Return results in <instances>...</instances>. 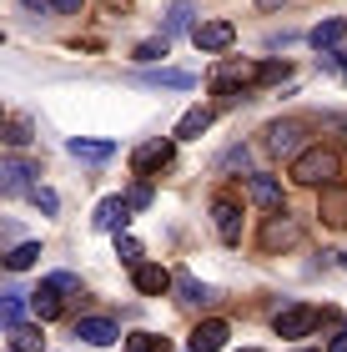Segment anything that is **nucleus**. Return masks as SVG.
I'll list each match as a JSON object with an SVG mask.
<instances>
[{"instance_id":"obj_17","label":"nucleus","mask_w":347,"mask_h":352,"mask_svg":"<svg viewBox=\"0 0 347 352\" xmlns=\"http://www.w3.org/2000/svg\"><path fill=\"white\" fill-rule=\"evenodd\" d=\"M342 41H347V21H342V15H333V21H322V25H312V45H317V51H337Z\"/></svg>"},{"instance_id":"obj_43","label":"nucleus","mask_w":347,"mask_h":352,"mask_svg":"<svg viewBox=\"0 0 347 352\" xmlns=\"http://www.w3.org/2000/svg\"><path fill=\"white\" fill-rule=\"evenodd\" d=\"M15 352H21V347H15Z\"/></svg>"},{"instance_id":"obj_26","label":"nucleus","mask_w":347,"mask_h":352,"mask_svg":"<svg viewBox=\"0 0 347 352\" xmlns=\"http://www.w3.org/2000/svg\"><path fill=\"white\" fill-rule=\"evenodd\" d=\"M287 60H267V66H257V86H277V81H287Z\"/></svg>"},{"instance_id":"obj_1","label":"nucleus","mask_w":347,"mask_h":352,"mask_svg":"<svg viewBox=\"0 0 347 352\" xmlns=\"http://www.w3.org/2000/svg\"><path fill=\"white\" fill-rule=\"evenodd\" d=\"M342 151L337 146H302L292 156V182L297 186H333V182H342Z\"/></svg>"},{"instance_id":"obj_37","label":"nucleus","mask_w":347,"mask_h":352,"mask_svg":"<svg viewBox=\"0 0 347 352\" xmlns=\"http://www.w3.org/2000/svg\"><path fill=\"white\" fill-rule=\"evenodd\" d=\"M257 6H262V10H277V6H282V0H257Z\"/></svg>"},{"instance_id":"obj_16","label":"nucleus","mask_w":347,"mask_h":352,"mask_svg":"<svg viewBox=\"0 0 347 352\" xmlns=\"http://www.w3.org/2000/svg\"><path fill=\"white\" fill-rule=\"evenodd\" d=\"M227 338H232V327L222 322V317H212V322H201V327L192 332V352H222Z\"/></svg>"},{"instance_id":"obj_6","label":"nucleus","mask_w":347,"mask_h":352,"mask_svg":"<svg viewBox=\"0 0 347 352\" xmlns=\"http://www.w3.org/2000/svg\"><path fill=\"white\" fill-rule=\"evenodd\" d=\"M322 322V312L317 307H307V302H297V307H282L272 317V327H277V338H307L312 327Z\"/></svg>"},{"instance_id":"obj_42","label":"nucleus","mask_w":347,"mask_h":352,"mask_svg":"<svg viewBox=\"0 0 347 352\" xmlns=\"http://www.w3.org/2000/svg\"><path fill=\"white\" fill-rule=\"evenodd\" d=\"M342 267H347V257H342Z\"/></svg>"},{"instance_id":"obj_7","label":"nucleus","mask_w":347,"mask_h":352,"mask_svg":"<svg viewBox=\"0 0 347 352\" xmlns=\"http://www.w3.org/2000/svg\"><path fill=\"white\" fill-rule=\"evenodd\" d=\"M267 146H272L277 156H297V151H302L307 146V121H272V126H267Z\"/></svg>"},{"instance_id":"obj_24","label":"nucleus","mask_w":347,"mask_h":352,"mask_svg":"<svg viewBox=\"0 0 347 352\" xmlns=\"http://www.w3.org/2000/svg\"><path fill=\"white\" fill-rule=\"evenodd\" d=\"M126 352H171V342L156 338V332H131V338H126Z\"/></svg>"},{"instance_id":"obj_10","label":"nucleus","mask_w":347,"mask_h":352,"mask_svg":"<svg viewBox=\"0 0 347 352\" xmlns=\"http://www.w3.org/2000/svg\"><path fill=\"white\" fill-rule=\"evenodd\" d=\"M212 217H216V236H222L227 247L242 242V206H236L232 197H216L212 201Z\"/></svg>"},{"instance_id":"obj_15","label":"nucleus","mask_w":347,"mask_h":352,"mask_svg":"<svg viewBox=\"0 0 347 352\" xmlns=\"http://www.w3.org/2000/svg\"><path fill=\"white\" fill-rule=\"evenodd\" d=\"M25 302H30V312H36L41 322H56V317H60V302H66V292H60V287H51V282H41Z\"/></svg>"},{"instance_id":"obj_3","label":"nucleus","mask_w":347,"mask_h":352,"mask_svg":"<svg viewBox=\"0 0 347 352\" xmlns=\"http://www.w3.org/2000/svg\"><path fill=\"white\" fill-rule=\"evenodd\" d=\"M41 166L25 162V156H0V197H30Z\"/></svg>"},{"instance_id":"obj_41","label":"nucleus","mask_w":347,"mask_h":352,"mask_svg":"<svg viewBox=\"0 0 347 352\" xmlns=\"http://www.w3.org/2000/svg\"><path fill=\"white\" fill-rule=\"evenodd\" d=\"M247 352H257V347H247Z\"/></svg>"},{"instance_id":"obj_13","label":"nucleus","mask_w":347,"mask_h":352,"mask_svg":"<svg viewBox=\"0 0 347 352\" xmlns=\"http://www.w3.org/2000/svg\"><path fill=\"white\" fill-rule=\"evenodd\" d=\"M131 282H136V292L161 297L166 287H171V272H166V267H156V262H136V267H131Z\"/></svg>"},{"instance_id":"obj_12","label":"nucleus","mask_w":347,"mask_h":352,"mask_svg":"<svg viewBox=\"0 0 347 352\" xmlns=\"http://www.w3.org/2000/svg\"><path fill=\"white\" fill-rule=\"evenodd\" d=\"M76 338L91 342V347H111L121 338V327L111 322V317H81V322H76Z\"/></svg>"},{"instance_id":"obj_5","label":"nucleus","mask_w":347,"mask_h":352,"mask_svg":"<svg viewBox=\"0 0 347 352\" xmlns=\"http://www.w3.org/2000/svg\"><path fill=\"white\" fill-rule=\"evenodd\" d=\"M171 156H177V141H141V146L131 151V171L151 182L156 171H166V166H171Z\"/></svg>"},{"instance_id":"obj_28","label":"nucleus","mask_w":347,"mask_h":352,"mask_svg":"<svg viewBox=\"0 0 347 352\" xmlns=\"http://www.w3.org/2000/svg\"><path fill=\"white\" fill-rule=\"evenodd\" d=\"M10 332H15V347H21V352H41V342H45V338H41V327H25V322H21V327H10Z\"/></svg>"},{"instance_id":"obj_31","label":"nucleus","mask_w":347,"mask_h":352,"mask_svg":"<svg viewBox=\"0 0 347 352\" xmlns=\"http://www.w3.org/2000/svg\"><path fill=\"white\" fill-rule=\"evenodd\" d=\"M30 201H36L41 212H56V206H60V197H56V191H45V186H30Z\"/></svg>"},{"instance_id":"obj_20","label":"nucleus","mask_w":347,"mask_h":352,"mask_svg":"<svg viewBox=\"0 0 347 352\" xmlns=\"http://www.w3.org/2000/svg\"><path fill=\"white\" fill-rule=\"evenodd\" d=\"M66 151H71V156H81V162H106V156H111L116 146H111V141H81V136H71V141H66Z\"/></svg>"},{"instance_id":"obj_8","label":"nucleus","mask_w":347,"mask_h":352,"mask_svg":"<svg viewBox=\"0 0 347 352\" xmlns=\"http://www.w3.org/2000/svg\"><path fill=\"white\" fill-rule=\"evenodd\" d=\"M232 41H236L232 21H201V25H192V45H197V51H207V56H222Z\"/></svg>"},{"instance_id":"obj_25","label":"nucleus","mask_w":347,"mask_h":352,"mask_svg":"<svg viewBox=\"0 0 347 352\" xmlns=\"http://www.w3.org/2000/svg\"><path fill=\"white\" fill-rule=\"evenodd\" d=\"M36 257H41V242H21V247H15L10 257H5V267H10V272H25Z\"/></svg>"},{"instance_id":"obj_9","label":"nucleus","mask_w":347,"mask_h":352,"mask_svg":"<svg viewBox=\"0 0 347 352\" xmlns=\"http://www.w3.org/2000/svg\"><path fill=\"white\" fill-rule=\"evenodd\" d=\"M317 217L327 221V227L347 232V182H333V186H322V197H317Z\"/></svg>"},{"instance_id":"obj_40","label":"nucleus","mask_w":347,"mask_h":352,"mask_svg":"<svg viewBox=\"0 0 347 352\" xmlns=\"http://www.w3.org/2000/svg\"><path fill=\"white\" fill-rule=\"evenodd\" d=\"M0 121H5V111H0Z\"/></svg>"},{"instance_id":"obj_4","label":"nucleus","mask_w":347,"mask_h":352,"mask_svg":"<svg viewBox=\"0 0 347 352\" xmlns=\"http://www.w3.org/2000/svg\"><path fill=\"white\" fill-rule=\"evenodd\" d=\"M302 242V227H297V217H287V206L282 212L267 217V227H262V252H287Z\"/></svg>"},{"instance_id":"obj_34","label":"nucleus","mask_w":347,"mask_h":352,"mask_svg":"<svg viewBox=\"0 0 347 352\" xmlns=\"http://www.w3.org/2000/svg\"><path fill=\"white\" fill-rule=\"evenodd\" d=\"M45 6H51V10H60V15H76V10L86 6V0H45Z\"/></svg>"},{"instance_id":"obj_19","label":"nucleus","mask_w":347,"mask_h":352,"mask_svg":"<svg viewBox=\"0 0 347 352\" xmlns=\"http://www.w3.org/2000/svg\"><path fill=\"white\" fill-rule=\"evenodd\" d=\"M207 126H212V111H207V106H192V111L177 121V141H192V136L207 131Z\"/></svg>"},{"instance_id":"obj_2","label":"nucleus","mask_w":347,"mask_h":352,"mask_svg":"<svg viewBox=\"0 0 347 352\" xmlns=\"http://www.w3.org/2000/svg\"><path fill=\"white\" fill-rule=\"evenodd\" d=\"M247 86H257V66H247V60H222V66L212 71V91L222 96V101H242Z\"/></svg>"},{"instance_id":"obj_18","label":"nucleus","mask_w":347,"mask_h":352,"mask_svg":"<svg viewBox=\"0 0 347 352\" xmlns=\"http://www.w3.org/2000/svg\"><path fill=\"white\" fill-rule=\"evenodd\" d=\"M141 86H166V91H192L197 86V76L192 71H146V76H136Z\"/></svg>"},{"instance_id":"obj_44","label":"nucleus","mask_w":347,"mask_h":352,"mask_svg":"<svg viewBox=\"0 0 347 352\" xmlns=\"http://www.w3.org/2000/svg\"><path fill=\"white\" fill-rule=\"evenodd\" d=\"M302 352H307V347H302Z\"/></svg>"},{"instance_id":"obj_21","label":"nucleus","mask_w":347,"mask_h":352,"mask_svg":"<svg viewBox=\"0 0 347 352\" xmlns=\"http://www.w3.org/2000/svg\"><path fill=\"white\" fill-rule=\"evenodd\" d=\"M25 307H30V302L21 292H5V297H0V327H21L25 322Z\"/></svg>"},{"instance_id":"obj_32","label":"nucleus","mask_w":347,"mask_h":352,"mask_svg":"<svg viewBox=\"0 0 347 352\" xmlns=\"http://www.w3.org/2000/svg\"><path fill=\"white\" fill-rule=\"evenodd\" d=\"M5 141H10V146H25V141H30V121H10L5 126Z\"/></svg>"},{"instance_id":"obj_33","label":"nucleus","mask_w":347,"mask_h":352,"mask_svg":"<svg viewBox=\"0 0 347 352\" xmlns=\"http://www.w3.org/2000/svg\"><path fill=\"white\" fill-rule=\"evenodd\" d=\"M126 201H131V206H151V182H146V176L131 186V197H126Z\"/></svg>"},{"instance_id":"obj_39","label":"nucleus","mask_w":347,"mask_h":352,"mask_svg":"<svg viewBox=\"0 0 347 352\" xmlns=\"http://www.w3.org/2000/svg\"><path fill=\"white\" fill-rule=\"evenodd\" d=\"M337 126H342V131H347V116H337Z\"/></svg>"},{"instance_id":"obj_11","label":"nucleus","mask_w":347,"mask_h":352,"mask_svg":"<svg viewBox=\"0 0 347 352\" xmlns=\"http://www.w3.org/2000/svg\"><path fill=\"white\" fill-rule=\"evenodd\" d=\"M126 217H131V201L126 197H106L96 206V217H91V227L96 232H126Z\"/></svg>"},{"instance_id":"obj_35","label":"nucleus","mask_w":347,"mask_h":352,"mask_svg":"<svg viewBox=\"0 0 347 352\" xmlns=\"http://www.w3.org/2000/svg\"><path fill=\"white\" fill-rule=\"evenodd\" d=\"M327 352H347V327L337 332V338H333V342H327Z\"/></svg>"},{"instance_id":"obj_27","label":"nucleus","mask_w":347,"mask_h":352,"mask_svg":"<svg viewBox=\"0 0 347 352\" xmlns=\"http://www.w3.org/2000/svg\"><path fill=\"white\" fill-rule=\"evenodd\" d=\"M116 257H121L126 267H136V262H141V242H136V236H126V232H116Z\"/></svg>"},{"instance_id":"obj_29","label":"nucleus","mask_w":347,"mask_h":352,"mask_svg":"<svg viewBox=\"0 0 347 352\" xmlns=\"http://www.w3.org/2000/svg\"><path fill=\"white\" fill-rule=\"evenodd\" d=\"M171 51V36H161V41H141L136 45V60H161Z\"/></svg>"},{"instance_id":"obj_14","label":"nucleus","mask_w":347,"mask_h":352,"mask_svg":"<svg viewBox=\"0 0 347 352\" xmlns=\"http://www.w3.org/2000/svg\"><path fill=\"white\" fill-rule=\"evenodd\" d=\"M247 197L262 206V212H282V186H277V176H247Z\"/></svg>"},{"instance_id":"obj_30","label":"nucleus","mask_w":347,"mask_h":352,"mask_svg":"<svg viewBox=\"0 0 347 352\" xmlns=\"http://www.w3.org/2000/svg\"><path fill=\"white\" fill-rule=\"evenodd\" d=\"M45 282H51V287H60V292H81V277H76V272H51Z\"/></svg>"},{"instance_id":"obj_36","label":"nucleus","mask_w":347,"mask_h":352,"mask_svg":"<svg viewBox=\"0 0 347 352\" xmlns=\"http://www.w3.org/2000/svg\"><path fill=\"white\" fill-rule=\"evenodd\" d=\"M21 6H25V10H51L45 0H21Z\"/></svg>"},{"instance_id":"obj_23","label":"nucleus","mask_w":347,"mask_h":352,"mask_svg":"<svg viewBox=\"0 0 347 352\" xmlns=\"http://www.w3.org/2000/svg\"><path fill=\"white\" fill-rule=\"evenodd\" d=\"M171 282H177L181 302H212V292H207V287H201V282L192 277V272H177V277H171Z\"/></svg>"},{"instance_id":"obj_22","label":"nucleus","mask_w":347,"mask_h":352,"mask_svg":"<svg viewBox=\"0 0 347 352\" xmlns=\"http://www.w3.org/2000/svg\"><path fill=\"white\" fill-rule=\"evenodd\" d=\"M192 0H177V6L166 10V36H181V30H192Z\"/></svg>"},{"instance_id":"obj_38","label":"nucleus","mask_w":347,"mask_h":352,"mask_svg":"<svg viewBox=\"0 0 347 352\" xmlns=\"http://www.w3.org/2000/svg\"><path fill=\"white\" fill-rule=\"evenodd\" d=\"M337 71H342V76H347V51H342V60H337Z\"/></svg>"}]
</instances>
